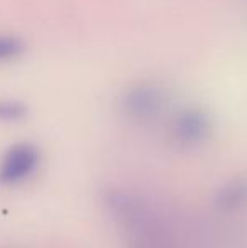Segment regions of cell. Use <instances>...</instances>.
<instances>
[{"instance_id": "5b68a950", "label": "cell", "mask_w": 247, "mask_h": 248, "mask_svg": "<svg viewBox=\"0 0 247 248\" xmlns=\"http://www.w3.org/2000/svg\"><path fill=\"white\" fill-rule=\"evenodd\" d=\"M214 204L220 213H235L244 209L247 206V172L225 181L215 194Z\"/></svg>"}, {"instance_id": "52a82bcc", "label": "cell", "mask_w": 247, "mask_h": 248, "mask_svg": "<svg viewBox=\"0 0 247 248\" xmlns=\"http://www.w3.org/2000/svg\"><path fill=\"white\" fill-rule=\"evenodd\" d=\"M24 52V43L14 36H0V62L19 58Z\"/></svg>"}, {"instance_id": "3957f363", "label": "cell", "mask_w": 247, "mask_h": 248, "mask_svg": "<svg viewBox=\"0 0 247 248\" xmlns=\"http://www.w3.org/2000/svg\"><path fill=\"white\" fill-rule=\"evenodd\" d=\"M214 132V122L203 108L188 107L173 117L169 135L173 142L183 149H195L203 145Z\"/></svg>"}, {"instance_id": "7a4b0ae2", "label": "cell", "mask_w": 247, "mask_h": 248, "mask_svg": "<svg viewBox=\"0 0 247 248\" xmlns=\"http://www.w3.org/2000/svg\"><path fill=\"white\" fill-rule=\"evenodd\" d=\"M166 92L156 83H137L120 96V111L134 124H149L165 111Z\"/></svg>"}, {"instance_id": "277c9868", "label": "cell", "mask_w": 247, "mask_h": 248, "mask_svg": "<svg viewBox=\"0 0 247 248\" xmlns=\"http://www.w3.org/2000/svg\"><path fill=\"white\" fill-rule=\"evenodd\" d=\"M41 166V152L34 144L20 142L7 149L0 160V183L17 186L37 172Z\"/></svg>"}, {"instance_id": "6da1fadb", "label": "cell", "mask_w": 247, "mask_h": 248, "mask_svg": "<svg viewBox=\"0 0 247 248\" xmlns=\"http://www.w3.org/2000/svg\"><path fill=\"white\" fill-rule=\"evenodd\" d=\"M105 213L122 233L127 248H173L161 216L134 191L110 187L102 196Z\"/></svg>"}, {"instance_id": "8992f818", "label": "cell", "mask_w": 247, "mask_h": 248, "mask_svg": "<svg viewBox=\"0 0 247 248\" xmlns=\"http://www.w3.org/2000/svg\"><path fill=\"white\" fill-rule=\"evenodd\" d=\"M27 115V107L22 101L17 100H3L0 101V122L2 124H14L22 120Z\"/></svg>"}]
</instances>
